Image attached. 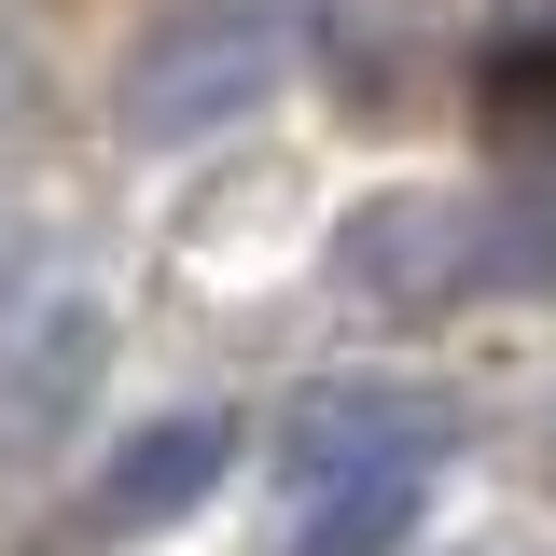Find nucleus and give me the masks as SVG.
Here are the masks:
<instances>
[{
	"mask_svg": "<svg viewBox=\"0 0 556 556\" xmlns=\"http://www.w3.org/2000/svg\"><path fill=\"white\" fill-rule=\"evenodd\" d=\"M417 501L431 473H390V486H320V501H292L278 515V556H390L417 529Z\"/></svg>",
	"mask_w": 556,
	"mask_h": 556,
	"instance_id": "obj_5",
	"label": "nucleus"
},
{
	"mask_svg": "<svg viewBox=\"0 0 556 556\" xmlns=\"http://www.w3.org/2000/svg\"><path fill=\"white\" fill-rule=\"evenodd\" d=\"M486 112H501V126L556 112V0L529 14V28H501V56H486Z\"/></svg>",
	"mask_w": 556,
	"mask_h": 556,
	"instance_id": "obj_6",
	"label": "nucleus"
},
{
	"mask_svg": "<svg viewBox=\"0 0 556 556\" xmlns=\"http://www.w3.org/2000/svg\"><path fill=\"white\" fill-rule=\"evenodd\" d=\"M445 459H459V404L376 390V376L306 390L292 431H278V486H292V501H320V486H390V473H445Z\"/></svg>",
	"mask_w": 556,
	"mask_h": 556,
	"instance_id": "obj_3",
	"label": "nucleus"
},
{
	"mask_svg": "<svg viewBox=\"0 0 556 556\" xmlns=\"http://www.w3.org/2000/svg\"><path fill=\"white\" fill-rule=\"evenodd\" d=\"M278 84H292V0H195L167 14L126 70V139L139 153H195V139L251 126Z\"/></svg>",
	"mask_w": 556,
	"mask_h": 556,
	"instance_id": "obj_2",
	"label": "nucleus"
},
{
	"mask_svg": "<svg viewBox=\"0 0 556 556\" xmlns=\"http://www.w3.org/2000/svg\"><path fill=\"white\" fill-rule=\"evenodd\" d=\"M334 278L362 306H473V292H543L556 278V195H390L334 237Z\"/></svg>",
	"mask_w": 556,
	"mask_h": 556,
	"instance_id": "obj_1",
	"label": "nucleus"
},
{
	"mask_svg": "<svg viewBox=\"0 0 556 556\" xmlns=\"http://www.w3.org/2000/svg\"><path fill=\"white\" fill-rule=\"evenodd\" d=\"M223 473H237V417H208V404L126 431V445H112V473H98V543H153V529H181Z\"/></svg>",
	"mask_w": 556,
	"mask_h": 556,
	"instance_id": "obj_4",
	"label": "nucleus"
}]
</instances>
